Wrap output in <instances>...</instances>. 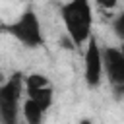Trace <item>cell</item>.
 Returning a JSON list of instances; mask_svg holds the SVG:
<instances>
[{"label":"cell","mask_w":124,"mask_h":124,"mask_svg":"<svg viewBox=\"0 0 124 124\" xmlns=\"http://www.w3.org/2000/svg\"><path fill=\"white\" fill-rule=\"evenodd\" d=\"M60 16L72 46H83L89 41L93 27L91 0H68L60 6Z\"/></svg>","instance_id":"1"},{"label":"cell","mask_w":124,"mask_h":124,"mask_svg":"<svg viewBox=\"0 0 124 124\" xmlns=\"http://www.w3.org/2000/svg\"><path fill=\"white\" fill-rule=\"evenodd\" d=\"M8 35H12L16 41H19L21 45L29 46V48H39L45 45V37H43V27H41V19L35 14V10H25L16 21L8 23L2 27Z\"/></svg>","instance_id":"2"},{"label":"cell","mask_w":124,"mask_h":124,"mask_svg":"<svg viewBox=\"0 0 124 124\" xmlns=\"http://www.w3.org/2000/svg\"><path fill=\"white\" fill-rule=\"evenodd\" d=\"M21 89H23L21 74L12 76L4 85H0V124H17Z\"/></svg>","instance_id":"3"},{"label":"cell","mask_w":124,"mask_h":124,"mask_svg":"<svg viewBox=\"0 0 124 124\" xmlns=\"http://www.w3.org/2000/svg\"><path fill=\"white\" fill-rule=\"evenodd\" d=\"M101 60H103V72H107L108 81L112 83L116 95L120 97V91L124 89V52L116 46H105L101 48Z\"/></svg>","instance_id":"4"},{"label":"cell","mask_w":124,"mask_h":124,"mask_svg":"<svg viewBox=\"0 0 124 124\" xmlns=\"http://www.w3.org/2000/svg\"><path fill=\"white\" fill-rule=\"evenodd\" d=\"M83 76L85 83L95 89L101 85L103 79V60H101V46L97 39L91 35L89 41L85 43V54H83Z\"/></svg>","instance_id":"5"},{"label":"cell","mask_w":124,"mask_h":124,"mask_svg":"<svg viewBox=\"0 0 124 124\" xmlns=\"http://www.w3.org/2000/svg\"><path fill=\"white\" fill-rule=\"evenodd\" d=\"M27 91V99H31V101H35L45 112L52 107V101H54V91H52V87L50 85H46V87H37V89H25Z\"/></svg>","instance_id":"6"},{"label":"cell","mask_w":124,"mask_h":124,"mask_svg":"<svg viewBox=\"0 0 124 124\" xmlns=\"http://www.w3.org/2000/svg\"><path fill=\"white\" fill-rule=\"evenodd\" d=\"M21 114L25 118V124H41L43 122V114L45 110L31 99H25L21 105Z\"/></svg>","instance_id":"7"},{"label":"cell","mask_w":124,"mask_h":124,"mask_svg":"<svg viewBox=\"0 0 124 124\" xmlns=\"http://www.w3.org/2000/svg\"><path fill=\"white\" fill-rule=\"evenodd\" d=\"M46 85H50V81L43 74H29L27 78H23V87L25 89H37V87H46Z\"/></svg>","instance_id":"8"},{"label":"cell","mask_w":124,"mask_h":124,"mask_svg":"<svg viewBox=\"0 0 124 124\" xmlns=\"http://www.w3.org/2000/svg\"><path fill=\"white\" fill-rule=\"evenodd\" d=\"M114 33H116L120 39L124 37V16H122V14H118L116 19H114Z\"/></svg>","instance_id":"9"},{"label":"cell","mask_w":124,"mask_h":124,"mask_svg":"<svg viewBox=\"0 0 124 124\" xmlns=\"http://www.w3.org/2000/svg\"><path fill=\"white\" fill-rule=\"evenodd\" d=\"M95 4L103 10H112V8H116L118 0H95Z\"/></svg>","instance_id":"10"},{"label":"cell","mask_w":124,"mask_h":124,"mask_svg":"<svg viewBox=\"0 0 124 124\" xmlns=\"http://www.w3.org/2000/svg\"><path fill=\"white\" fill-rule=\"evenodd\" d=\"M79 124H93L89 118H83V120H79Z\"/></svg>","instance_id":"11"}]
</instances>
